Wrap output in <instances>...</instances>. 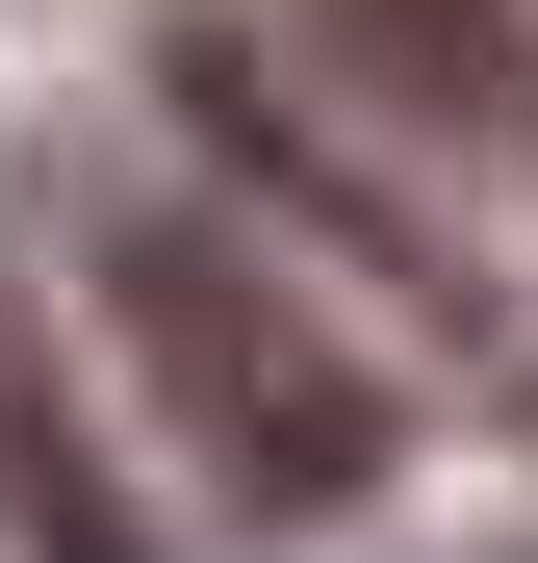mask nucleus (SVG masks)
<instances>
[{"label": "nucleus", "instance_id": "f257e3e1", "mask_svg": "<svg viewBox=\"0 0 538 563\" xmlns=\"http://www.w3.org/2000/svg\"><path fill=\"white\" fill-rule=\"evenodd\" d=\"M103 333H129V385L179 410V461H206L231 512H359L385 487V385L333 358V308L308 282H256L206 206H103Z\"/></svg>", "mask_w": 538, "mask_h": 563}, {"label": "nucleus", "instance_id": "f03ea898", "mask_svg": "<svg viewBox=\"0 0 538 563\" xmlns=\"http://www.w3.org/2000/svg\"><path fill=\"white\" fill-rule=\"evenodd\" d=\"M0 538L26 563H154L129 538V487H103V435H77V385H52V333L0 308Z\"/></svg>", "mask_w": 538, "mask_h": 563}, {"label": "nucleus", "instance_id": "7ed1b4c3", "mask_svg": "<svg viewBox=\"0 0 538 563\" xmlns=\"http://www.w3.org/2000/svg\"><path fill=\"white\" fill-rule=\"evenodd\" d=\"M333 26H359V77H385V103H436V129L513 103V0H333Z\"/></svg>", "mask_w": 538, "mask_h": 563}]
</instances>
